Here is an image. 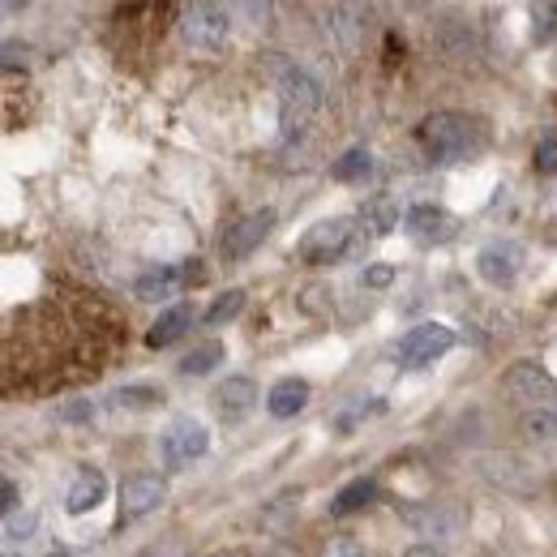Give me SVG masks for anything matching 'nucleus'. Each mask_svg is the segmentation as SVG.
Wrapping results in <instances>:
<instances>
[{
	"mask_svg": "<svg viewBox=\"0 0 557 557\" xmlns=\"http://www.w3.org/2000/svg\"><path fill=\"white\" fill-rule=\"evenodd\" d=\"M476 271L493 287H510L523 271V249L515 240H488L481 249V258H476Z\"/></svg>",
	"mask_w": 557,
	"mask_h": 557,
	"instance_id": "nucleus-11",
	"label": "nucleus"
},
{
	"mask_svg": "<svg viewBox=\"0 0 557 557\" xmlns=\"http://www.w3.org/2000/svg\"><path fill=\"white\" fill-rule=\"evenodd\" d=\"M26 57H30V48L9 39V44H4V73H13L17 65H26Z\"/></svg>",
	"mask_w": 557,
	"mask_h": 557,
	"instance_id": "nucleus-30",
	"label": "nucleus"
},
{
	"mask_svg": "<svg viewBox=\"0 0 557 557\" xmlns=\"http://www.w3.org/2000/svg\"><path fill=\"white\" fill-rule=\"evenodd\" d=\"M103 493H108L103 472H99V468H86V472L73 481L70 497H65V510H70V515H86V510H95V506L103 502Z\"/></svg>",
	"mask_w": 557,
	"mask_h": 557,
	"instance_id": "nucleus-19",
	"label": "nucleus"
},
{
	"mask_svg": "<svg viewBox=\"0 0 557 557\" xmlns=\"http://www.w3.org/2000/svg\"><path fill=\"white\" fill-rule=\"evenodd\" d=\"M61 417L65 420H95V404H70Z\"/></svg>",
	"mask_w": 557,
	"mask_h": 557,
	"instance_id": "nucleus-33",
	"label": "nucleus"
},
{
	"mask_svg": "<svg viewBox=\"0 0 557 557\" xmlns=\"http://www.w3.org/2000/svg\"><path fill=\"white\" fill-rule=\"evenodd\" d=\"M223 356H227V351H223V344H219V339L198 344V348L181 360V373H189V377H207L214 364H223Z\"/></svg>",
	"mask_w": 557,
	"mask_h": 557,
	"instance_id": "nucleus-23",
	"label": "nucleus"
},
{
	"mask_svg": "<svg viewBox=\"0 0 557 557\" xmlns=\"http://www.w3.org/2000/svg\"><path fill=\"white\" fill-rule=\"evenodd\" d=\"M207 450H210L207 424H202V420H194V417L172 420V424L163 429V437H159V455H163V463H168V468H185V463L202 459Z\"/></svg>",
	"mask_w": 557,
	"mask_h": 557,
	"instance_id": "nucleus-5",
	"label": "nucleus"
},
{
	"mask_svg": "<svg viewBox=\"0 0 557 557\" xmlns=\"http://www.w3.org/2000/svg\"><path fill=\"white\" fill-rule=\"evenodd\" d=\"M373 497H377V485L360 476V481H351V485H344L339 493H335V502H331V515H335V519H344V515H356V510H364Z\"/></svg>",
	"mask_w": 557,
	"mask_h": 557,
	"instance_id": "nucleus-21",
	"label": "nucleus"
},
{
	"mask_svg": "<svg viewBox=\"0 0 557 557\" xmlns=\"http://www.w3.org/2000/svg\"><path fill=\"white\" fill-rule=\"evenodd\" d=\"M262 557H296L292 549H271V554H262Z\"/></svg>",
	"mask_w": 557,
	"mask_h": 557,
	"instance_id": "nucleus-36",
	"label": "nucleus"
},
{
	"mask_svg": "<svg viewBox=\"0 0 557 557\" xmlns=\"http://www.w3.org/2000/svg\"><path fill=\"white\" fill-rule=\"evenodd\" d=\"M322 557H369V554H364V545H360V541H351V536H335V541L322 549Z\"/></svg>",
	"mask_w": 557,
	"mask_h": 557,
	"instance_id": "nucleus-28",
	"label": "nucleus"
},
{
	"mask_svg": "<svg viewBox=\"0 0 557 557\" xmlns=\"http://www.w3.org/2000/svg\"><path fill=\"white\" fill-rule=\"evenodd\" d=\"M52 557H65V554H52Z\"/></svg>",
	"mask_w": 557,
	"mask_h": 557,
	"instance_id": "nucleus-37",
	"label": "nucleus"
},
{
	"mask_svg": "<svg viewBox=\"0 0 557 557\" xmlns=\"http://www.w3.org/2000/svg\"><path fill=\"white\" fill-rule=\"evenodd\" d=\"M554 35H557V4L545 0V4L532 9V39H536V44H549Z\"/></svg>",
	"mask_w": 557,
	"mask_h": 557,
	"instance_id": "nucleus-26",
	"label": "nucleus"
},
{
	"mask_svg": "<svg viewBox=\"0 0 557 557\" xmlns=\"http://www.w3.org/2000/svg\"><path fill=\"white\" fill-rule=\"evenodd\" d=\"M450 348H455V331L442 326V322H424V326L408 331L399 339V364L404 369H424V364H433L437 356H446Z\"/></svg>",
	"mask_w": 557,
	"mask_h": 557,
	"instance_id": "nucleus-8",
	"label": "nucleus"
},
{
	"mask_svg": "<svg viewBox=\"0 0 557 557\" xmlns=\"http://www.w3.org/2000/svg\"><path fill=\"white\" fill-rule=\"evenodd\" d=\"M523 437H532V442H554L557 437V412L536 408L532 417H523Z\"/></svg>",
	"mask_w": 557,
	"mask_h": 557,
	"instance_id": "nucleus-25",
	"label": "nucleus"
},
{
	"mask_svg": "<svg viewBox=\"0 0 557 557\" xmlns=\"http://www.w3.org/2000/svg\"><path fill=\"white\" fill-rule=\"evenodd\" d=\"M417 141L429 154V163H468V159L485 154L488 129L485 121L463 116V112H433L420 121Z\"/></svg>",
	"mask_w": 557,
	"mask_h": 557,
	"instance_id": "nucleus-2",
	"label": "nucleus"
},
{
	"mask_svg": "<svg viewBox=\"0 0 557 557\" xmlns=\"http://www.w3.org/2000/svg\"><path fill=\"white\" fill-rule=\"evenodd\" d=\"M129 344L125 318L90 292H48L9 313L4 326V391L61 395L112 369Z\"/></svg>",
	"mask_w": 557,
	"mask_h": 557,
	"instance_id": "nucleus-1",
	"label": "nucleus"
},
{
	"mask_svg": "<svg viewBox=\"0 0 557 557\" xmlns=\"http://www.w3.org/2000/svg\"><path fill=\"white\" fill-rule=\"evenodd\" d=\"M351 249V219H322L313 223L300 245H296V258L305 267H326V262H339Z\"/></svg>",
	"mask_w": 557,
	"mask_h": 557,
	"instance_id": "nucleus-4",
	"label": "nucleus"
},
{
	"mask_svg": "<svg viewBox=\"0 0 557 557\" xmlns=\"http://www.w3.org/2000/svg\"><path fill=\"white\" fill-rule=\"evenodd\" d=\"M194 326V309L189 305H172L154 326H150V335H146V348H168V344H176L185 331Z\"/></svg>",
	"mask_w": 557,
	"mask_h": 557,
	"instance_id": "nucleus-20",
	"label": "nucleus"
},
{
	"mask_svg": "<svg viewBox=\"0 0 557 557\" xmlns=\"http://www.w3.org/2000/svg\"><path fill=\"white\" fill-rule=\"evenodd\" d=\"M369 172H373V154H369L364 146H351L348 154L331 168V176H335V181H344V185H360Z\"/></svg>",
	"mask_w": 557,
	"mask_h": 557,
	"instance_id": "nucleus-22",
	"label": "nucleus"
},
{
	"mask_svg": "<svg viewBox=\"0 0 557 557\" xmlns=\"http://www.w3.org/2000/svg\"><path fill=\"white\" fill-rule=\"evenodd\" d=\"M30 528H35V515H22V519H17V515H4V532H9L13 541H17V536H26Z\"/></svg>",
	"mask_w": 557,
	"mask_h": 557,
	"instance_id": "nucleus-31",
	"label": "nucleus"
},
{
	"mask_svg": "<svg viewBox=\"0 0 557 557\" xmlns=\"http://www.w3.org/2000/svg\"><path fill=\"white\" fill-rule=\"evenodd\" d=\"M163 502H168V485H163L159 476H150V472L129 476V481L121 485V519H141V515L159 510Z\"/></svg>",
	"mask_w": 557,
	"mask_h": 557,
	"instance_id": "nucleus-13",
	"label": "nucleus"
},
{
	"mask_svg": "<svg viewBox=\"0 0 557 557\" xmlns=\"http://www.w3.org/2000/svg\"><path fill=\"white\" fill-rule=\"evenodd\" d=\"M305 404H309V382H305V377H283V382L271 386V395H267V408H271V417H278V420L296 417Z\"/></svg>",
	"mask_w": 557,
	"mask_h": 557,
	"instance_id": "nucleus-18",
	"label": "nucleus"
},
{
	"mask_svg": "<svg viewBox=\"0 0 557 557\" xmlns=\"http://www.w3.org/2000/svg\"><path fill=\"white\" fill-rule=\"evenodd\" d=\"M536 172L541 176H557V138H545L536 146Z\"/></svg>",
	"mask_w": 557,
	"mask_h": 557,
	"instance_id": "nucleus-27",
	"label": "nucleus"
},
{
	"mask_svg": "<svg viewBox=\"0 0 557 557\" xmlns=\"http://www.w3.org/2000/svg\"><path fill=\"white\" fill-rule=\"evenodd\" d=\"M278 108H283V134L292 138L322 108V86L300 65H283V73H278Z\"/></svg>",
	"mask_w": 557,
	"mask_h": 557,
	"instance_id": "nucleus-3",
	"label": "nucleus"
},
{
	"mask_svg": "<svg viewBox=\"0 0 557 557\" xmlns=\"http://www.w3.org/2000/svg\"><path fill=\"white\" fill-rule=\"evenodd\" d=\"M202 278V267L198 262H185V267H159V271H146V275L134 283V296L146 300V305H159V300H172L181 296L189 283Z\"/></svg>",
	"mask_w": 557,
	"mask_h": 557,
	"instance_id": "nucleus-9",
	"label": "nucleus"
},
{
	"mask_svg": "<svg viewBox=\"0 0 557 557\" xmlns=\"http://www.w3.org/2000/svg\"><path fill=\"white\" fill-rule=\"evenodd\" d=\"M408 202L399 198V194H377L373 202H364L360 210V223L373 232V236H386V232H395V227H404L408 223Z\"/></svg>",
	"mask_w": 557,
	"mask_h": 557,
	"instance_id": "nucleus-15",
	"label": "nucleus"
},
{
	"mask_svg": "<svg viewBox=\"0 0 557 557\" xmlns=\"http://www.w3.org/2000/svg\"><path fill=\"white\" fill-rule=\"evenodd\" d=\"M399 515L417 536H433V541H450L463 528V515L450 502H408L399 506Z\"/></svg>",
	"mask_w": 557,
	"mask_h": 557,
	"instance_id": "nucleus-7",
	"label": "nucleus"
},
{
	"mask_svg": "<svg viewBox=\"0 0 557 557\" xmlns=\"http://www.w3.org/2000/svg\"><path fill=\"white\" fill-rule=\"evenodd\" d=\"M391 278H395L391 267H369V271H364V287H386Z\"/></svg>",
	"mask_w": 557,
	"mask_h": 557,
	"instance_id": "nucleus-32",
	"label": "nucleus"
},
{
	"mask_svg": "<svg viewBox=\"0 0 557 557\" xmlns=\"http://www.w3.org/2000/svg\"><path fill=\"white\" fill-rule=\"evenodd\" d=\"M240 309H245V292H240V287H232V292H223V296L210 305L202 322H207V326H223V322H232Z\"/></svg>",
	"mask_w": 557,
	"mask_h": 557,
	"instance_id": "nucleus-24",
	"label": "nucleus"
},
{
	"mask_svg": "<svg viewBox=\"0 0 557 557\" xmlns=\"http://www.w3.org/2000/svg\"><path fill=\"white\" fill-rule=\"evenodd\" d=\"M227 30H232V17L219 4H189V9H181V35H185L189 48L219 52L227 44Z\"/></svg>",
	"mask_w": 557,
	"mask_h": 557,
	"instance_id": "nucleus-6",
	"label": "nucleus"
},
{
	"mask_svg": "<svg viewBox=\"0 0 557 557\" xmlns=\"http://www.w3.org/2000/svg\"><path fill=\"white\" fill-rule=\"evenodd\" d=\"M159 395L154 391H146V386H134V391H121L116 395V408H150Z\"/></svg>",
	"mask_w": 557,
	"mask_h": 557,
	"instance_id": "nucleus-29",
	"label": "nucleus"
},
{
	"mask_svg": "<svg viewBox=\"0 0 557 557\" xmlns=\"http://www.w3.org/2000/svg\"><path fill=\"white\" fill-rule=\"evenodd\" d=\"M408 557H446V554H442V549H433V545H412Z\"/></svg>",
	"mask_w": 557,
	"mask_h": 557,
	"instance_id": "nucleus-35",
	"label": "nucleus"
},
{
	"mask_svg": "<svg viewBox=\"0 0 557 557\" xmlns=\"http://www.w3.org/2000/svg\"><path fill=\"white\" fill-rule=\"evenodd\" d=\"M214 404H219V417L223 420H240L253 412L258 404V386L249 377H227L219 391H214Z\"/></svg>",
	"mask_w": 557,
	"mask_h": 557,
	"instance_id": "nucleus-16",
	"label": "nucleus"
},
{
	"mask_svg": "<svg viewBox=\"0 0 557 557\" xmlns=\"http://www.w3.org/2000/svg\"><path fill=\"white\" fill-rule=\"evenodd\" d=\"M404 232L417 240V245H446L459 236V219L442 207H412Z\"/></svg>",
	"mask_w": 557,
	"mask_h": 557,
	"instance_id": "nucleus-12",
	"label": "nucleus"
},
{
	"mask_svg": "<svg viewBox=\"0 0 557 557\" xmlns=\"http://www.w3.org/2000/svg\"><path fill=\"white\" fill-rule=\"evenodd\" d=\"M0 497H4V515H13V506H17V485H13V481H4Z\"/></svg>",
	"mask_w": 557,
	"mask_h": 557,
	"instance_id": "nucleus-34",
	"label": "nucleus"
},
{
	"mask_svg": "<svg viewBox=\"0 0 557 557\" xmlns=\"http://www.w3.org/2000/svg\"><path fill=\"white\" fill-rule=\"evenodd\" d=\"M271 227H275V210H253V214H245L240 223L227 227V236H223V258H227V262L249 258V253L271 236Z\"/></svg>",
	"mask_w": 557,
	"mask_h": 557,
	"instance_id": "nucleus-10",
	"label": "nucleus"
},
{
	"mask_svg": "<svg viewBox=\"0 0 557 557\" xmlns=\"http://www.w3.org/2000/svg\"><path fill=\"white\" fill-rule=\"evenodd\" d=\"M360 17V9H351V4H331L326 9V30L339 39V52L344 57H356L360 52V30H364V22H356Z\"/></svg>",
	"mask_w": 557,
	"mask_h": 557,
	"instance_id": "nucleus-17",
	"label": "nucleus"
},
{
	"mask_svg": "<svg viewBox=\"0 0 557 557\" xmlns=\"http://www.w3.org/2000/svg\"><path fill=\"white\" fill-rule=\"evenodd\" d=\"M506 391L519 399V404H545V399H554L557 382L545 373V369H536V364H515L510 373H506Z\"/></svg>",
	"mask_w": 557,
	"mask_h": 557,
	"instance_id": "nucleus-14",
	"label": "nucleus"
}]
</instances>
